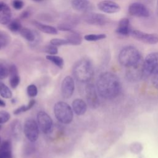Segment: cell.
<instances>
[{
  "instance_id": "6da1fadb",
  "label": "cell",
  "mask_w": 158,
  "mask_h": 158,
  "mask_svg": "<svg viewBox=\"0 0 158 158\" xmlns=\"http://www.w3.org/2000/svg\"><path fill=\"white\" fill-rule=\"evenodd\" d=\"M96 89L102 98L112 99L119 95L121 83L115 74L107 72L99 77L96 82Z\"/></svg>"
},
{
  "instance_id": "7a4b0ae2",
  "label": "cell",
  "mask_w": 158,
  "mask_h": 158,
  "mask_svg": "<svg viewBox=\"0 0 158 158\" xmlns=\"http://www.w3.org/2000/svg\"><path fill=\"white\" fill-rule=\"evenodd\" d=\"M72 72L75 78L82 83L89 81L94 73L92 64L87 59H81L77 61L73 66Z\"/></svg>"
},
{
  "instance_id": "3957f363",
  "label": "cell",
  "mask_w": 158,
  "mask_h": 158,
  "mask_svg": "<svg viewBox=\"0 0 158 158\" xmlns=\"http://www.w3.org/2000/svg\"><path fill=\"white\" fill-rule=\"evenodd\" d=\"M141 59V55L139 51L132 46L124 47L118 54L119 63L125 67L133 65Z\"/></svg>"
},
{
  "instance_id": "277c9868",
  "label": "cell",
  "mask_w": 158,
  "mask_h": 158,
  "mask_svg": "<svg viewBox=\"0 0 158 158\" xmlns=\"http://www.w3.org/2000/svg\"><path fill=\"white\" fill-rule=\"evenodd\" d=\"M54 112L56 118L62 123L69 124L73 120V110L67 102L62 101L56 102L54 107Z\"/></svg>"
},
{
  "instance_id": "5b68a950",
  "label": "cell",
  "mask_w": 158,
  "mask_h": 158,
  "mask_svg": "<svg viewBox=\"0 0 158 158\" xmlns=\"http://www.w3.org/2000/svg\"><path fill=\"white\" fill-rule=\"evenodd\" d=\"M143 66V60L141 59L136 64L127 67L126 78L131 82H136L139 81L144 74Z\"/></svg>"
},
{
  "instance_id": "8992f818",
  "label": "cell",
  "mask_w": 158,
  "mask_h": 158,
  "mask_svg": "<svg viewBox=\"0 0 158 158\" xmlns=\"http://www.w3.org/2000/svg\"><path fill=\"white\" fill-rule=\"evenodd\" d=\"M23 131L26 138L31 142H35L39 136V126L33 119H27L24 123Z\"/></svg>"
},
{
  "instance_id": "52a82bcc",
  "label": "cell",
  "mask_w": 158,
  "mask_h": 158,
  "mask_svg": "<svg viewBox=\"0 0 158 158\" xmlns=\"http://www.w3.org/2000/svg\"><path fill=\"white\" fill-rule=\"evenodd\" d=\"M144 73L154 75L158 73V52L149 54L143 60Z\"/></svg>"
},
{
  "instance_id": "ba28073f",
  "label": "cell",
  "mask_w": 158,
  "mask_h": 158,
  "mask_svg": "<svg viewBox=\"0 0 158 158\" xmlns=\"http://www.w3.org/2000/svg\"><path fill=\"white\" fill-rule=\"evenodd\" d=\"M130 35L135 39L143 43L154 44L158 43V35L155 33H147L139 30H131Z\"/></svg>"
},
{
  "instance_id": "9c48e42d",
  "label": "cell",
  "mask_w": 158,
  "mask_h": 158,
  "mask_svg": "<svg viewBox=\"0 0 158 158\" xmlns=\"http://www.w3.org/2000/svg\"><path fill=\"white\" fill-rule=\"evenodd\" d=\"M37 123L44 133H48L52 127V120L51 117L44 111H40L37 114Z\"/></svg>"
},
{
  "instance_id": "30bf717a",
  "label": "cell",
  "mask_w": 158,
  "mask_h": 158,
  "mask_svg": "<svg viewBox=\"0 0 158 158\" xmlns=\"http://www.w3.org/2000/svg\"><path fill=\"white\" fill-rule=\"evenodd\" d=\"M83 20L90 25H104L108 21V19L103 14L96 12H87L83 17Z\"/></svg>"
},
{
  "instance_id": "8fae6325",
  "label": "cell",
  "mask_w": 158,
  "mask_h": 158,
  "mask_svg": "<svg viewBox=\"0 0 158 158\" xmlns=\"http://www.w3.org/2000/svg\"><path fill=\"white\" fill-rule=\"evenodd\" d=\"M86 98L87 103L91 108L95 109L99 106V101L98 96L96 88L93 84H87L86 88Z\"/></svg>"
},
{
  "instance_id": "7c38bea8",
  "label": "cell",
  "mask_w": 158,
  "mask_h": 158,
  "mask_svg": "<svg viewBox=\"0 0 158 158\" xmlns=\"http://www.w3.org/2000/svg\"><path fill=\"white\" fill-rule=\"evenodd\" d=\"M75 89V82L70 76H66L61 83V94L64 98L69 99L73 94Z\"/></svg>"
},
{
  "instance_id": "4fadbf2b",
  "label": "cell",
  "mask_w": 158,
  "mask_h": 158,
  "mask_svg": "<svg viewBox=\"0 0 158 158\" xmlns=\"http://www.w3.org/2000/svg\"><path fill=\"white\" fill-rule=\"evenodd\" d=\"M128 13L137 17H148L149 12L147 7L140 2H133L128 7Z\"/></svg>"
},
{
  "instance_id": "5bb4252c",
  "label": "cell",
  "mask_w": 158,
  "mask_h": 158,
  "mask_svg": "<svg viewBox=\"0 0 158 158\" xmlns=\"http://www.w3.org/2000/svg\"><path fill=\"white\" fill-rule=\"evenodd\" d=\"M98 8L106 14H114L120 11V6L115 2L111 1H102L98 4Z\"/></svg>"
},
{
  "instance_id": "9a60e30c",
  "label": "cell",
  "mask_w": 158,
  "mask_h": 158,
  "mask_svg": "<svg viewBox=\"0 0 158 158\" xmlns=\"http://www.w3.org/2000/svg\"><path fill=\"white\" fill-rule=\"evenodd\" d=\"M12 20V12L9 6L4 2H0V23L8 25Z\"/></svg>"
},
{
  "instance_id": "2e32d148",
  "label": "cell",
  "mask_w": 158,
  "mask_h": 158,
  "mask_svg": "<svg viewBox=\"0 0 158 158\" xmlns=\"http://www.w3.org/2000/svg\"><path fill=\"white\" fill-rule=\"evenodd\" d=\"M9 83L10 86L15 89L16 88L20 81V77L18 73V69L14 64H12L9 66Z\"/></svg>"
},
{
  "instance_id": "e0dca14e",
  "label": "cell",
  "mask_w": 158,
  "mask_h": 158,
  "mask_svg": "<svg viewBox=\"0 0 158 158\" xmlns=\"http://www.w3.org/2000/svg\"><path fill=\"white\" fill-rule=\"evenodd\" d=\"M131 31L129 19L127 18H123L120 19L115 30L116 33L122 36H128L130 34Z\"/></svg>"
},
{
  "instance_id": "ac0fdd59",
  "label": "cell",
  "mask_w": 158,
  "mask_h": 158,
  "mask_svg": "<svg viewBox=\"0 0 158 158\" xmlns=\"http://www.w3.org/2000/svg\"><path fill=\"white\" fill-rule=\"evenodd\" d=\"M71 4L74 10L83 12H87L91 7L88 0H72Z\"/></svg>"
},
{
  "instance_id": "d6986e66",
  "label": "cell",
  "mask_w": 158,
  "mask_h": 158,
  "mask_svg": "<svg viewBox=\"0 0 158 158\" xmlns=\"http://www.w3.org/2000/svg\"><path fill=\"white\" fill-rule=\"evenodd\" d=\"M72 107L73 111L78 115H83L87 109L86 103L81 99H75L73 101Z\"/></svg>"
},
{
  "instance_id": "ffe728a7",
  "label": "cell",
  "mask_w": 158,
  "mask_h": 158,
  "mask_svg": "<svg viewBox=\"0 0 158 158\" xmlns=\"http://www.w3.org/2000/svg\"><path fill=\"white\" fill-rule=\"evenodd\" d=\"M31 23L37 29L43 33L49 35H56L57 33V29L54 27L44 24L36 20H33Z\"/></svg>"
},
{
  "instance_id": "44dd1931",
  "label": "cell",
  "mask_w": 158,
  "mask_h": 158,
  "mask_svg": "<svg viewBox=\"0 0 158 158\" xmlns=\"http://www.w3.org/2000/svg\"><path fill=\"white\" fill-rule=\"evenodd\" d=\"M65 40L67 41L69 44L73 46L80 45L82 42L81 36L75 31L70 32V33L66 36Z\"/></svg>"
},
{
  "instance_id": "7402d4cb",
  "label": "cell",
  "mask_w": 158,
  "mask_h": 158,
  "mask_svg": "<svg viewBox=\"0 0 158 158\" xmlns=\"http://www.w3.org/2000/svg\"><path fill=\"white\" fill-rule=\"evenodd\" d=\"M12 155V144L10 140H5L0 144V158Z\"/></svg>"
},
{
  "instance_id": "603a6c76",
  "label": "cell",
  "mask_w": 158,
  "mask_h": 158,
  "mask_svg": "<svg viewBox=\"0 0 158 158\" xmlns=\"http://www.w3.org/2000/svg\"><path fill=\"white\" fill-rule=\"evenodd\" d=\"M20 35L27 41L33 43L36 40L35 34L30 28L26 27H22L19 31Z\"/></svg>"
},
{
  "instance_id": "cb8c5ba5",
  "label": "cell",
  "mask_w": 158,
  "mask_h": 158,
  "mask_svg": "<svg viewBox=\"0 0 158 158\" xmlns=\"http://www.w3.org/2000/svg\"><path fill=\"white\" fill-rule=\"evenodd\" d=\"M46 59L52 62L54 65L60 69H62L64 65V61L62 57L56 55H47L46 56Z\"/></svg>"
},
{
  "instance_id": "d4e9b609",
  "label": "cell",
  "mask_w": 158,
  "mask_h": 158,
  "mask_svg": "<svg viewBox=\"0 0 158 158\" xmlns=\"http://www.w3.org/2000/svg\"><path fill=\"white\" fill-rule=\"evenodd\" d=\"M0 95L6 99H9L12 96L11 90L2 82H0Z\"/></svg>"
},
{
  "instance_id": "484cf974",
  "label": "cell",
  "mask_w": 158,
  "mask_h": 158,
  "mask_svg": "<svg viewBox=\"0 0 158 158\" xmlns=\"http://www.w3.org/2000/svg\"><path fill=\"white\" fill-rule=\"evenodd\" d=\"M7 25L9 30L12 32H19L22 28V24L20 20L18 19H14L12 20H11Z\"/></svg>"
},
{
  "instance_id": "4316f807",
  "label": "cell",
  "mask_w": 158,
  "mask_h": 158,
  "mask_svg": "<svg viewBox=\"0 0 158 158\" xmlns=\"http://www.w3.org/2000/svg\"><path fill=\"white\" fill-rule=\"evenodd\" d=\"M106 38V34L99 33V34H88L84 36V39L88 41H99Z\"/></svg>"
},
{
  "instance_id": "83f0119b",
  "label": "cell",
  "mask_w": 158,
  "mask_h": 158,
  "mask_svg": "<svg viewBox=\"0 0 158 158\" xmlns=\"http://www.w3.org/2000/svg\"><path fill=\"white\" fill-rule=\"evenodd\" d=\"M9 69L6 63L0 60V79H4L9 76Z\"/></svg>"
},
{
  "instance_id": "f1b7e54d",
  "label": "cell",
  "mask_w": 158,
  "mask_h": 158,
  "mask_svg": "<svg viewBox=\"0 0 158 158\" xmlns=\"http://www.w3.org/2000/svg\"><path fill=\"white\" fill-rule=\"evenodd\" d=\"M10 41V37L5 31H0V45L2 48L6 46Z\"/></svg>"
},
{
  "instance_id": "f546056e",
  "label": "cell",
  "mask_w": 158,
  "mask_h": 158,
  "mask_svg": "<svg viewBox=\"0 0 158 158\" xmlns=\"http://www.w3.org/2000/svg\"><path fill=\"white\" fill-rule=\"evenodd\" d=\"M22 131V128H21V125L19 120H15L12 123V132L14 136H19Z\"/></svg>"
},
{
  "instance_id": "4dcf8cb0",
  "label": "cell",
  "mask_w": 158,
  "mask_h": 158,
  "mask_svg": "<svg viewBox=\"0 0 158 158\" xmlns=\"http://www.w3.org/2000/svg\"><path fill=\"white\" fill-rule=\"evenodd\" d=\"M73 23L71 22H64V23H61L60 24H59L57 27L58 30H61V31H74L73 29Z\"/></svg>"
},
{
  "instance_id": "1f68e13d",
  "label": "cell",
  "mask_w": 158,
  "mask_h": 158,
  "mask_svg": "<svg viewBox=\"0 0 158 158\" xmlns=\"http://www.w3.org/2000/svg\"><path fill=\"white\" fill-rule=\"evenodd\" d=\"M50 44L56 46H60L69 44L67 41L65 39L60 38H53L50 40Z\"/></svg>"
},
{
  "instance_id": "d6a6232c",
  "label": "cell",
  "mask_w": 158,
  "mask_h": 158,
  "mask_svg": "<svg viewBox=\"0 0 158 158\" xmlns=\"http://www.w3.org/2000/svg\"><path fill=\"white\" fill-rule=\"evenodd\" d=\"M27 94L30 97H31V98L35 97L38 94L37 87L36 86V85L33 84H31L28 86L27 88Z\"/></svg>"
},
{
  "instance_id": "836d02e7",
  "label": "cell",
  "mask_w": 158,
  "mask_h": 158,
  "mask_svg": "<svg viewBox=\"0 0 158 158\" xmlns=\"http://www.w3.org/2000/svg\"><path fill=\"white\" fill-rule=\"evenodd\" d=\"M44 51L49 55H56L58 53V49L57 46L50 44L44 48Z\"/></svg>"
},
{
  "instance_id": "e575fe53",
  "label": "cell",
  "mask_w": 158,
  "mask_h": 158,
  "mask_svg": "<svg viewBox=\"0 0 158 158\" xmlns=\"http://www.w3.org/2000/svg\"><path fill=\"white\" fill-rule=\"evenodd\" d=\"M10 118V115L9 112L5 110H1L0 111V124L5 123Z\"/></svg>"
},
{
  "instance_id": "d590c367",
  "label": "cell",
  "mask_w": 158,
  "mask_h": 158,
  "mask_svg": "<svg viewBox=\"0 0 158 158\" xmlns=\"http://www.w3.org/2000/svg\"><path fill=\"white\" fill-rule=\"evenodd\" d=\"M12 4L15 10H21L24 6V2L22 0H13Z\"/></svg>"
},
{
  "instance_id": "8d00e7d4",
  "label": "cell",
  "mask_w": 158,
  "mask_h": 158,
  "mask_svg": "<svg viewBox=\"0 0 158 158\" xmlns=\"http://www.w3.org/2000/svg\"><path fill=\"white\" fill-rule=\"evenodd\" d=\"M27 110H28L27 106V105H23V106H21L19 107H18L17 109H16L14 111V114L15 115H18V114H21L22 112H26Z\"/></svg>"
},
{
  "instance_id": "74e56055",
  "label": "cell",
  "mask_w": 158,
  "mask_h": 158,
  "mask_svg": "<svg viewBox=\"0 0 158 158\" xmlns=\"http://www.w3.org/2000/svg\"><path fill=\"white\" fill-rule=\"evenodd\" d=\"M142 149V147L139 143H134L133 146H131V151L134 153H138Z\"/></svg>"
},
{
  "instance_id": "f35d334b",
  "label": "cell",
  "mask_w": 158,
  "mask_h": 158,
  "mask_svg": "<svg viewBox=\"0 0 158 158\" xmlns=\"http://www.w3.org/2000/svg\"><path fill=\"white\" fill-rule=\"evenodd\" d=\"M152 81V84H153L154 86L157 89H158V73L154 75Z\"/></svg>"
},
{
  "instance_id": "ab89813d",
  "label": "cell",
  "mask_w": 158,
  "mask_h": 158,
  "mask_svg": "<svg viewBox=\"0 0 158 158\" xmlns=\"http://www.w3.org/2000/svg\"><path fill=\"white\" fill-rule=\"evenodd\" d=\"M30 15V12L28 10H25L23 11L20 14V18L21 19H27L28 18Z\"/></svg>"
},
{
  "instance_id": "60d3db41",
  "label": "cell",
  "mask_w": 158,
  "mask_h": 158,
  "mask_svg": "<svg viewBox=\"0 0 158 158\" xmlns=\"http://www.w3.org/2000/svg\"><path fill=\"white\" fill-rule=\"evenodd\" d=\"M35 104V99H31V100H30V101H29L28 104L27 105L28 110H29L30 109H31L34 106Z\"/></svg>"
},
{
  "instance_id": "b9f144b4",
  "label": "cell",
  "mask_w": 158,
  "mask_h": 158,
  "mask_svg": "<svg viewBox=\"0 0 158 158\" xmlns=\"http://www.w3.org/2000/svg\"><path fill=\"white\" fill-rule=\"evenodd\" d=\"M6 106V103L5 102L0 98V107H5Z\"/></svg>"
},
{
  "instance_id": "7bdbcfd3",
  "label": "cell",
  "mask_w": 158,
  "mask_h": 158,
  "mask_svg": "<svg viewBox=\"0 0 158 158\" xmlns=\"http://www.w3.org/2000/svg\"><path fill=\"white\" fill-rule=\"evenodd\" d=\"M3 158H12V155H9V156H6L5 157H4Z\"/></svg>"
},
{
  "instance_id": "ee69618b",
  "label": "cell",
  "mask_w": 158,
  "mask_h": 158,
  "mask_svg": "<svg viewBox=\"0 0 158 158\" xmlns=\"http://www.w3.org/2000/svg\"><path fill=\"white\" fill-rule=\"evenodd\" d=\"M33 1H35V2H41V1H43L44 0H31Z\"/></svg>"
},
{
  "instance_id": "f6af8a7d",
  "label": "cell",
  "mask_w": 158,
  "mask_h": 158,
  "mask_svg": "<svg viewBox=\"0 0 158 158\" xmlns=\"http://www.w3.org/2000/svg\"><path fill=\"white\" fill-rule=\"evenodd\" d=\"M1 144V136H0V144Z\"/></svg>"
},
{
  "instance_id": "bcb514c9",
  "label": "cell",
  "mask_w": 158,
  "mask_h": 158,
  "mask_svg": "<svg viewBox=\"0 0 158 158\" xmlns=\"http://www.w3.org/2000/svg\"><path fill=\"white\" fill-rule=\"evenodd\" d=\"M1 48H2V47H1V45H0V49H1Z\"/></svg>"
},
{
  "instance_id": "7dc6e473",
  "label": "cell",
  "mask_w": 158,
  "mask_h": 158,
  "mask_svg": "<svg viewBox=\"0 0 158 158\" xmlns=\"http://www.w3.org/2000/svg\"><path fill=\"white\" fill-rule=\"evenodd\" d=\"M157 4H158V0H157Z\"/></svg>"
},
{
  "instance_id": "c3c4849f",
  "label": "cell",
  "mask_w": 158,
  "mask_h": 158,
  "mask_svg": "<svg viewBox=\"0 0 158 158\" xmlns=\"http://www.w3.org/2000/svg\"><path fill=\"white\" fill-rule=\"evenodd\" d=\"M157 15H158V11H157Z\"/></svg>"
},
{
  "instance_id": "681fc988",
  "label": "cell",
  "mask_w": 158,
  "mask_h": 158,
  "mask_svg": "<svg viewBox=\"0 0 158 158\" xmlns=\"http://www.w3.org/2000/svg\"><path fill=\"white\" fill-rule=\"evenodd\" d=\"M0 128H1V125H0Z\"/></svg>"
}]
</instances>
